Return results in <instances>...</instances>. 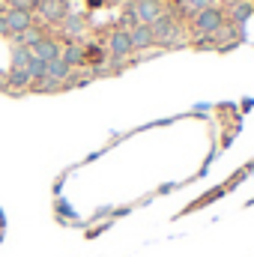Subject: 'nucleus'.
I'll list each match as a JSON object with an SVG mask.
<instances>
[{
  "label": "nucleus",
  "instance_id": "1",
  "mask_svg": "<svg viewBox=\"0 0 254 257\" xmlns=\"http://www.w3.org/2000/svg\"><path fill=\"white\" fill-rule=\"evenodd\" d=\"M150 27H153V39H156L159 48H180L183 45V27H180V21L174 15L162 12Z\"/></svg>",
  "mask_w": 254,
  "mask_h": 257
},
{
  "label": "nucleus",
  "instance_id": "2",
  "mask_svg": "<svg viewBox=\"0 0 254 257\" xmlns=\"http://www.w3.org/2000/svg\"><path fill=\"white\" fill-rule=\"evenodd\" d=\"M221 24H224V12L218 6H209V9H203V12L194 15L191 27H194V36H212Z\"/></svg>",
  "mask_w": 254,
  "mask_h": 257
},
{
  "label": "nucleus",
  "instance_id": "3",
  "mask_svg": "<svg viewBox=\"0 0 254 257\" xmlns=\"http://www.w3.org/2000/svg\"><path fill=\"white\" fill-rule=\"evenodd\" d=\"M135 54V48H132V36H129V30L123 27H117L114 33H111V42H108V57L114 60V66H123L126 63V57Z\"/></svg>",
  "mask_w": 254,
  "mask_h": 257
},
{
  "label": "nucleus",
  "instance_id": "4",
  "mask_svg": "<svg viewBox=\"0 0 254 257\" xmlns=\"http://www.w3.org/2000/svg\"><path fill=\"white\" fill-rule=\"evenodd\" d=\"M132 15H135V21L138 24H153L165 9H162V0H135L132 6Z\"/></svg>",
  "mask_w": 254,
  "mask_h": 257
},
{
  "label": "nucleus",
  "instance_id": "5",
  "mask_svg": "<svg viewBox=\"0 0 254 257\" xmlns=\"http://www.w3.org/2000/svg\"><path fill=\"white\" fill-rule=\"evenodd\" d=\"M36 12H39L45 21H51V24H60V21H63L72 9H69V0H39Z\"/></svg>",
  "mask_w": 254,
  "mask_h": 257
},
{
  "label": "nucleus",
  "instance_id": "6",
  "mask_svg": "<svg viewBox=\"0 0 254 257\" xmlns=\"http://www.w3.org/2000/svg\"><path fill=\"white\" fill-rule=\"evenodd\" d=\"M30 54L36 57V60H45V63H51V60H57L60 54H63V45L57 42V39H51V36H42L33 48H30Z\"/></svg>",
  "mask_w": 254,
  "mask_h": 257
},
{
  "label": "nucleus",
  "instance_id": "7",
  "mask_svg": "<svg viewBox=\"0 0 254 257\" xmlns=\"http://www.w3.org/2000/svg\"><path fill=\"white\" fill-rule=\"evenodd\" d=\"M3 18H6L9 36H18V33H24L27 27H33V15H30V12H21V9H6Z\"/></svg>",
  "mask_w": 254,
  "mask_h": 257
},
{
  "label": "nucleus",
  "instance_id": "8",
  "mask_svg": "<svg viewBox=\"0 0 254 257\" xmlns=\"http://www.w3.org/2000/svg\"><path fill=\"white\" fill-rule=\"evenodd\" d=\"M129 36H132V48H135V51H147V48L156 45L153 27H150V24H135V27L129 30Z\"/></svg>",
  "mask_w": 254,
  "mask_h": 257
},
{
  "label": "nucleus",
  "instance_id": "9",
  "mask_svg": "<svg viewBox=\"0 0 254 257\" xmlns=\"http://www.w3.org/2000/svg\"><path fill=\"white\" fill-rule=\"evenodd\" d=\"M60 24H63V33L69 39H78L87 33V15H81V12H69Z\"/></svg>",
  "mask_w": 254,
  "mask_h": 257
},
{
  "label": "nucleus",
  "instance_id": "10",
  "mask_svg": "<svg viewBox=\"0 0 254 257\" xmlns=\"http://www.w3.org/2000/svg\"><path fill=\"white\" fill-rule=\"evenodd\" d=\"M45 78L48 81H54V84H60L63 87V81H69L72 78V69L57 57V60H51V63H45Z\"/></svg>",
  "mask_w": 254,
  "mask_h": 257
},
{
  "label": "nucleus",
  "instance_id": "11",
  "mask_svg": "<svg viewBox=\"0 0 254 257\" xmlns=\"http://www.w3.org/2000/svg\"><path fill=\"white\" fill-rule=\"evenodd\" d=\"M30 84H33V78L24 69H9V75H6V87L9 90H27Z\"/></svg>",
  "mask_w": 254,
  "mask_h": 257
},
{
  "label": "nucleus",
  "instance_id": "12",
  "mask_svg": "<svg viewBox=\"0 0 254 257\" xmlns=\"http://www.w3.org/2000/svg\"><path fill=\"white\" fill-rule=\"evenodd\" d=\"M60 60H63L69 69H72V66H84V48H81V45H75V42H72V45H66L63 54H60Z\"/></svg>",
  "mask_w": 254,
  "mask_h": 257
},
{
  "label": "nucleus",
  "instance_id": "13",
  "mask_svg": "<svg viewBox=\"0 0 254 257\" xmlns=\"http://www.w3.org/2000/svg\"><path fill=\"white\" fill-rule=\"evenodd\" d=\"M251 12H254L251 0H236V3H233V12H230V24H242Z\"/></svg>",
  "mask_w": 254,
  "mask_h": 257
},
{
  "label": "nucleus",
  "instance_id": "14",
  "mask_svg": "<svg viewBox=\"0 0 254 257\" xmlns=\"http://www.w3.org/2000/svg\"><path fill=\"white\" fill-rule=\"evenodd\" d=\"M30 60H33L30 48H24V45H15V48H12V69H24V72H27Z\"/></svg>",
  "mask_w": 254,
  "mask_h": 257
},
{
  "label": "nucleus",
  "instance_id": "15",
  "mask_svg": "<svg viewBox=\"0 0 254 257\" xmlns=\"http://www.w3.org/2000/svg\"><path fill=\"white\" fill-rule=\"evenodd\" d=\"M36 6H39V0H9V9H21V12H36Z\"/></svg>",
  "mask_w": 254,
  "mask_h": 257
},
{
  "label": "nucleus",
  "instance_id": "16",
  "mask_svg": "<svg viewBox=\"0 0 254 257\" xmlns=\"http://www.w3.org/2000/svg\"><path fill=\"white\" fill-rule=\"evenodd\" d=\"M209 6H215L212 0H186V9H189L191 15H197V12H203V9H209Z\"/></svg>",
  "mask_w": 254,
  "mask_h": 257
},
{
  "label": "nucleus",
  "instance_id": "17",
  "mask_svg": "<svg viewBox=\"0 0 254 257\" xmlns=\"http://www.w3.org/2000/svg\"><path fill=\"white\" fill-rule=\"evenodd\" d=\"M0 36H9V30H6V18H3V12H0Z\"/></svg>",
  "mask_w": 254,
  "mask_h": 257
},
{
  "label": "nucleus",
  "instance_id": "18",
  "mask_svg": "<svg viewBox=\"0 0 254 257\" xmlns=\"http://www.w3.org/2000/svg\"><path fill=\"white\" fill-rule=\"evenodd\" d=\"M90 6H102V0H90Z\"/></svg>",
  "mask_w": 254,
  "mask_h": 257
}]
</instances>
